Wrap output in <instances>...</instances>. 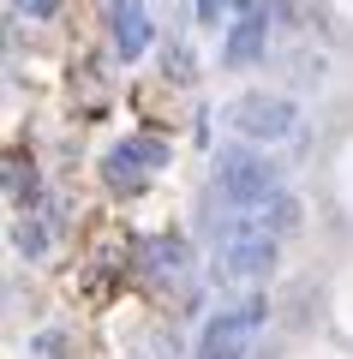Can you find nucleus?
Returning <instances> with one entry per match:
<instances>
[{
  "label": "nucleus",
  "instance_id": "obj_1",
  "mask_svg": "<svg viewBox=\"0 0 353 359\" xmlns=\"http://www.w3.org/2000/svg\"><path fill=\"white\" fill-rule=\"evenodd\" d=\"M269 264H276V233L258 228L252 210H234L215 228V276L222 282H264Z\"/></svg>",
  "mask_w": 353,
  "mask_h": 359
},
{
  "label": "nucleus",
  "instance_id": "obj_2",
  "mask_svg": "<svg viewBox=\"0 0 353 359\" xmlns=\"http://www.w3.org/2000/svg\"><path fill=\"white\" fill-rule=\"evenodd\" d=\"M215 192H222L227 210H258L281 192V168L269 156L227 150V156H215Z\"/></svg>",
  "mask_w": 353,
  "mask_h": 359
},
{
  "label": "nucleus",
  "instance_id": "obj_3",
  "mask_svg": "<svg viewBox=\"0 0 353 359\" xmlns=\"http://www.w3.org/2000/svg\"><path fill=\"white\" fill-rule=\"evenodd\" d=\"M264 299H240L234 311H215L204 323V341H198V359H246L252 353V335L264 330Z\"/></svg>",
  "mask_w": 353,
  "mask_h": 359
},
{
  "label": "nucleus",
  "instance_id": "obj_4",
  "mask_svg": "<svg viewBox=\"0 0 353 359\" xmlns=\"http://www.w3.org/2000/svg\"><path fill=\"white\" fill-rule=\"evenodd\" d=\"M162 162H168V144L162 138H120L108 156H102V174H108L114 192H138Z\"/></svg>",
  "mask_w": 353,
  "mask_h": 359
},
{
  "label": "nucleus",
  "instance_id": "obj_5",
  "mask_svg": "<svg viewBox=\"0 0 353 359\" xmlns=\"http://www.w3.org/2000/svg\"><path fill=\"white\" fill-rule=\"evenodd\" d=\"M227 120H234L240 138L276 144V138L293 132V102H288V96H264V90H252V96H240V102L227 108Z\"/></svg>",
  "mask_w": 353,
  "mask_h": 359
},
{
  "label": "nucleus",
  "instance_id": "obj_6",
  "mask_svg": "<svg viewBox=\"0 0 353 359\" xmlns=\"http://www.w3.org/2000/svg\"><path fill=\"white\" fill-rule=\"evenodd\" d=\"M264 42H269V25H264V0H246L240 25L227 30V42H222V60H227V66H258V60H264Z\"/></svg>",
  "mask_w": 353,
  "mask_h": 359
},
{
  "label": "nucleus",
  "instance_id": "obj_7",
  "mask_svg": "<svg viewBox=\"0 0 353 359\" xmlns=\"http://www.w3.org/2000/svg\"><path fill=\"white\" fill-rule=\"evenodd\" d=\"M144 48H150V13H144V0H114V54L138 60Z\"/></svg>",
  "mask_w": 353,
  "mask_h": 359
},
{
  "label": "nucleus",
  "instance_id": "obj_8",
  "mask_svg": "<svg viewBox=\"0 0 353 359\" xmlns=\"http://www.w3.org/2000/svg\"><path fill=\"white\" fill-rule=\"evenodd\" d=\"M186 240H168V233H156V240L138 245V269L150 276V282H180L186 276Z\"/></svg>",
  "mask_w": 353,
  "mask_h": 359
},
{
  "label": "nucleus",
  "instance_id": "obj_9",
  "mask_svg": "<svg viewBox=\"0 0 353 359\" xmlns=\"http://www.w3.org/2000/svg\"><path fill=\"white\" fill-rule=\"evenodd\" d=\"M252 222H258L264 233H293V228H300V204H293L288 192H276L269 204H258V210H252Z\"/></svg>",
  "mask_w": 353,
  "mask_h": 359
},
{
  "label": "nucleus",
  "instance_id": "obj_10",
  "mask_svg": "<svg viewBox=\"0 0 353 359\" xmlns=\"http://www.w3.org/2000/svg\"><path fill=\"white\" fill-rule=\"evenodd\" d=\"M13 252L18 257H42L48 252V228H42L30 210H18V222H13Z\"/></svg>",
  "mask_w": 353,
  "mask_h": 359
},
{
  "label": "nucleus",
  "instance_id": "obj_11",
  "mask_svg": "<svg viewBox=\"0 0 353 359\" xmlns=\"http://www.w3.org/2000/svg\"><path fill=\"white\" fill-rule=\"evenodd\" d=\"M30 192H36V174H30V162H18V156H13V162H6V198L25 210Z\"/></svg>",
  "mask_w": 353,
  "mask_h": 359
},
{
  "label": "nucleus",
  "instance_id": "obj_12",
  "mask_svg": "<svg viewBox=\"0 0 353 359\" xmlns=\"http://www.w3.org/2000/svg\"><path fill=\"white\" fill-rule=\"evenodd\" d=\"M30 359H66V335L60 330H42L36 341H30Z\"/></svg>",
  "mask_w": 353,
  "mask_h": 359
},
{
  "label": "nucleus",
  "instance_id": "obj_13",
  "mask_svg": "<svg viewBox=\"0 0 353 359\" xmlns=\"http://www.w3.org/2000/svg\"><path fill=\"white\" fill-rule=\"evenodd\" d=\"M18 13L25 18H54V6H60V0H13Z\"/></svg>",
  "mask_w": 353,
  "mask_h": 359
},
{
  "label": "nucleus",
  "instance_id": "obj_14",
  "mask_svg": "<svg viewBox=\"0 0 353 359\" xmlns=\"http://www.w3.org/2000/svg\"><path fill=\"white\" fill-rule=\"evenodd\" d=\"M222 13H227V0H198V18H204V25H215Z\"/></svg>",
  "mask_w": 353,
  "mask_h": 359
},
{
  "label": "nucleus",
  "instance_id": "obj_15",
  "mask_svg": "<svg viewBox=\"0 0 353 359\" xmlns=\"http://www.w3.org/2000/svg\"><path fill=\"white\" fill-rule=\"evenodd\" d=\"M162 359H174V347H168V353H162Z\"/></svg>",
  "mask_w": 353,
  "mask_h": 359
}]
</instances>
